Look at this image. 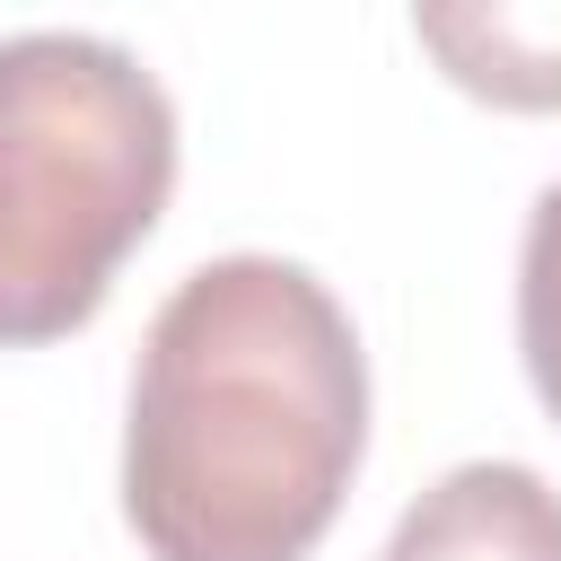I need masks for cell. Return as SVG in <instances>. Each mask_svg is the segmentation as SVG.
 Segmentation results:
<instances>
[{"mask_svg":"<svg viewBox=\"0 0 561 561\" xmlns=\"http://www.w3.org/2000/svg\"><path fill=\"white\" fill-rule=\"evenodd\" d=\"M377 561H561V491L535 465L473 456L394 517Z\"/></svg>","mask_w":561,"mask_h":561,"instance_id":"cell-3","label":"cell"},{"mask_svg":"<svg viewBox=\"0 0 561 561\" xmlns=\"http://www.w3.org/2000/svg\"><path fill=\"white\" fill-rule=\"evenodd\" d=\"M421 53L500 114H561V0H412Z\"/></svg>","mask_w":561,"mask_h":561,"instance_id":"cell-4","label":"cell"},{"mask_svg":"<svg viewBox=\"0 0 561 561\" xmlns=\"http://www.w3.org/2000/svg\"><path fill=\"white\" fill-rule=\"evenodd\" d=\"M175 193V105L105 35L0 44V351L79 333Z\"/></svg>","mask_w":561,"mask_h":561,"instance_id":"cell-2","label":"cell"},{"mask_svg":"<svg viewBox=\"0 0 561 561\" xmlns=\"http://www.w3.org/2000/svg\"><path fill=\"white\" fill-rule=\"evenodd\" d=\"M517 351H526V377H535L543 412L561 421V184H543L535 210H526V245H517Z\"/></svg>","mask_w":561,"mask_h":561,"instance_id":"cell-5","label":"cell"},{"mask_svg":"<svg viewBox=\"0 0 561 561\" xmlns=\"http://www.w3.org/2000/svg\"><path fill=\"white\" fill-rule=\"evenodd\" d=\"M368 456L351 307L280 254H219L149 316L123 517L149 561H307Z\"/></svg>","mask_w":561,"mask_h":561,"instance_id":"cell-1","label":"cell"}]
</instances>
